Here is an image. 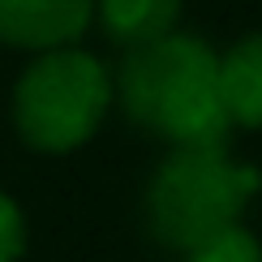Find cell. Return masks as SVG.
Returning <instances> with one entry per match:
<instances>
[{"label": "cell", "mask_w": 262, "mask_h": 262, "mask_svg": "<svg viewBox=\"0 0 262 262\" xmlns=\"http://www.w3.org/2000/svg\"><path fill=\"white\" fill-rule=\"evenodd\" d=\"M185 0H95V21L121 52L177 30Z\"/></svg>", "instance_id": "6"}, {"label": "cell", "mask_w": 262, "mask_h": 262, "mask_svg": "<svg viewBox=\"0 0 262 262\" xmlns=\"http://www.w3.org/2000/svg\"><path fill=\"white\" fill-rule=\"evenodd\" d=\"M21 254H26V215L9 193H0V262H21Z\"/></svg>", "instance_id": "8"}, {"label": "cell", "mask_w": 262, "mask_h": 262, "mask_svg": "<svg viewBox=\"0 0 262 262\" xmlns=\"http://www.w3.org/2000/svg\"><path fill=\"white\" fill-rule=\"evenodd\" d=\"M95 0H0V48L52 52L91 30Z\"/></svg>", "instance_id": "4"}, {"label": "cell", "mask_w": 262, "mask_h": 262, "mask_svg": "<svg viewBox=\"0 0 262 262\" xmlns=\"http://www.w3.org/2000/svg\"><path fill=\"white\" fill-rule=\"evenodd\" d=\"M112 103L168 146H228L232 134L220 103V52L189 30H168L163 39L121 52Z\"/></svg>", "instance_id": "1"}, {"label": "cell", "mask_w": 262, "mask_h": 262, "mask_svg": "<svg viewBox=\"0 0 262 262\" xmlns=\"http://www.w3.org/2000/svg\"><path fill=\"white\" fill-rule=\"evenodd\" d=\"M181 262H262V241L245 224H232L224 232L198 241L193 249H185Z\"/></svg>", "instance_id": "7"}, {"label": "cell", "mask_w": 262, "mask_h": 262, "mask_svg": "<svg viewBox=\"0 0 262 262\" xmlns=\"http://www.w3.org/2000/svg\"><path fill=\"white\" fill-rule=\"evenodd\" d=\"M220 103L232 129H262V30L220 52Z\"/></svg>", "instance_id": "5"}, {"label": "cell", "mask_w": 262, "mask_h": 262, "mask_svg": "<svg viewBox=\"0 0 262 262\" xmlns=\"http://www.w3.org/2000/svg\"><path fill=\"white\" fill-rule=\"evenodd\" d=\"M262 193V172L228 155V146H168L142 189V228L172 254L241 224Z\"/></svg>", "instance_id": "2"}, {"label": "cell", "mask_w": 262, "mask_h": 262, "mask_svg": "<svg viewBox=\"0 0 262 262\" xmlns=\"http://www.w3.org/2000/svg\"><path fill=\"white\" fill-rule=\"evenodd\" d=\"M9 112L30 150L69 155L99 134L112 112V69L78 43L35 52V60L13 82Z\"/></svg>", "instance_id": "3"}]
</instances>
